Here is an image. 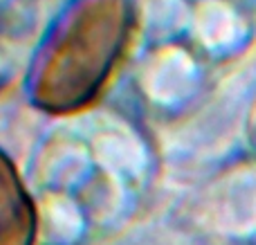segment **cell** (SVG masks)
<instances>
[{"label": "cell", "instance_id": "1", "mask_svg": "<svg viewBox=\"0 0 256 245\" xmlns=\"http://www.w3.org/2000/svg\"><path fill=\"white\" fill-rule=\"evenodd\" d=\"M128 32L124 0H84L54 30L34 72V99L48 110L79 108L97 94Z\"/></svg>", "mask_w": 256, "mask_h": 245}, {"label": "cell", "instance_id": "2", "mask_svg": "<svg viewBox=\"0 0 256 245\" xmlns=\"http://www.w3.org/2000/svg\"><path fill=\"white\" fill-rule=\"evenodd\" d=\"M34 212L12 164L4 160L0 174V245H32Z\"/></svg>", "mask_w": 256, "mask_h": 245}]
</instances>
